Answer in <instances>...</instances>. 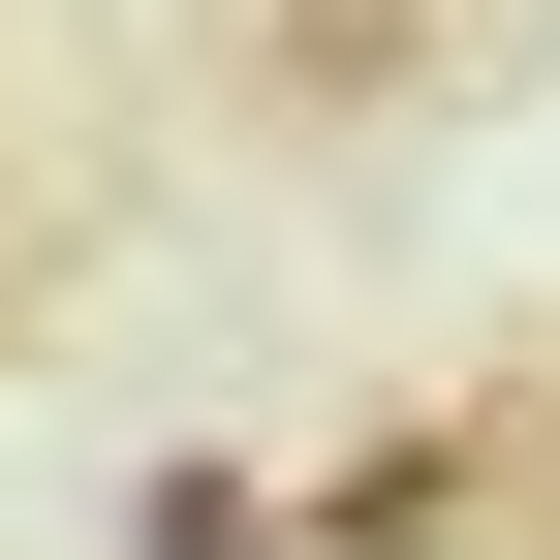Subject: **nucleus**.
<instances>
[{
	"label": "nucleus",
	"mask_w": 560,
	"mask_h": 560,
	"mask_svg": "<svg viewBox=\"0 0 560 560\" xmlns=\"http://www.w3.org/2000/svg\"><path fill=\"white\" fill-rule=\"evenodd\" d=\"M125 560H312V529H280L249 467H156V499H125Z\"/></svg>",
	"instance_id": "obj_1"
}]
</instances>
